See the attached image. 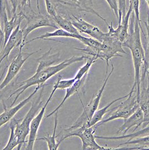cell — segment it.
I'll return each mask as SVG.
<instances>
[{"label":"cell","instance_id":"obj_23","mask_svg":"<svg viewBox=\"0 0 149 150\" xmlns=\"http://www.w3.org/2000/svg\"><path fill=\"white\" fill-rule=\"evenodd\" d=\"M52 18L58 27L60 28L73 34H80V32L73 25L70 19L65 18L58 14Z\"/></svg>","mask_w":149,"mask_h":150},{"label":"cell","instance_id":"obj_26","mask_svg":"<svg viewBox=\"0 0 149 150\" xmlns=\"http://www.w3.org/2000/svg\"><path fill=\"white\" fill-rule=\"evenodd\" d=\"M71 1H72V2L75 3L77 5V6L80 8L82 10H84L86 12L90 13L91 14H94L99 18L102 19V21H104L107 25L108 24L106 20L104 18H103L100 14L97 13L94 9L92 0H71Z\"/></svg>","mask_w":149,"mask_h":150},{"label":"cell","instance_id":"obj_3","mask_svg":"<svg viewBox=\"0 0 149 150\" xmlns=\"http://www.w3.org/2000/svg\"><path fill=\"white\" fill-rule=\"evenodd\" d=\"M96 127L95 126L87 127L82 126L78 128L69 127L63 130V135L58 142H62L71 137H78L82 142V150H110L115 149L109 147H104L100 146L96 142L94 133Z\"/></svg>","mask_w":149,"mask_h":150},{"label":"cell","instance_id":"obj_31","mask_svg":"<svg viewBox=\"0 0 149 150\" xmlns=\"http://www.w3.org/2000/svg\"><path fill=\"white\" fill-rule=\"evenodd\" d=\"M8 13H10L8 0H0V21L2 23L8 19Z\"/></svg>","mask_w":149,"mask_h":150},{"label":"cell","instance_id":"obj_32","mask_svg":"<svg viewBox=\"0 0 149 150\" xmlns=\"http://www.w3.org/2000/svg\"><path fill=\"white\" fill-rule=\"evenodd\" d=\"M118 8V24L122 21V18L126 14V0H117Z\"/></svg>","mask_w":149,"mask_h":150},{"label":"cell","instance_id":"obj_7","mask_svg":"<svg viewBox=\"0 0 149 150\" xmlns=\"http://www.w3.org/2000/svg\"><path fill=\"white\" fill-rule=\"evenodd\" d=\"M102 43V48L98 55V59L105 60L107 62L106 74H108L109 61L115 57H123L127 53L123 48L122 43L117 38L106 33V36Z\"/></svg>","mask_w":149,"mask_h":150},{"label":"cell","instance_id":"obj_9","mask_svg":"<svg viewBox=\"0 0 149 150\" xmlns=\"http://www.w3.org/2000/svg\"><path fill=\"white\" fill-rule=\"evenodd\" d=\"M26 18L27 19V23L22 29L24 45L25 43V40L28 35L35 29L46 27L54 28L56 29L58 28L53 18L49 15H44L41 14H34L30 17L27 16Z\"/></svg>","mask_w":149,"mask_h":150},{"label":"cell","instance_id":"obj_8","mask_svg":"<svg viewBox=\"0 0 149 150\" xmlns=\"http://www.w3.org/2000/svg\"><path fill=\"white\" fill-rule=\"evenodd\" d=\"M24 46V45L23 43L21 44L18 54L14 57V59L10 63L8 68L7 74L5 76L4 81L0 84V91H1L3 89L5 88L7 85L14 79L15 77L18 75L22 67L28 59V58H29L32 55L36 54L39 51V50H41L40 49L38 51H34L33 52L24 53L22 51V48Z\"/></svg>","mask_w":149,"mask_h":150},{"label":"cell","instance_id":"obj_20","mask_svg":"<svg viewBox=\"0 0 149 150\" xmlns=\"http://www.w3.org/2000/svg\"><path fill=\"white\" fill-rule=\"evenodd\" d=\"M81 35H82L80 34H73V33L68 32L67 31L65 30L64 29H63L62 28H58V29H56V30H55L52 32H47L44 34L41 35L39 37H37L36 38H34L30 40V41H28L27 42H25L24 43V45H27L28 43H29L33 41L38 40H45V39L51 38V37L71 38H74V39L79 40V38H80Z\"/></svg>","mask_w":149,"mask_h":150},{"label":"cell","instance_id":"obj_40","mask_svg":"<svg viewBox=\"0 0 149 150\" xmlns=\"http://www.w3.org/2000/svg\"><path fill=\"white\" fill-rule=\"evenodd\" d=\"M1 63H0V68H1ZM6 68L5 69V70H4V71H3V73L2 74V75L1 76V78H0V82H1V79H2V77H3V76L4 75V73H5V71H6Z\"/></svg>","mask_w":149,"mask_h":150},{"label":"cell","instance_id":"obj_15","mask_svg":"<svg viewBox=\"0 0 149 150\" xmlns=\"http://www.w3.org/2000/svg\"><path fill=\"white\" fill-rule=\"evenodd\" d=\"M143 122V112L142 110L139 108L131 115L124 119V123L119 128V129L117 131V134L122 133V135H125L132 128H134V129L132 130V132H134L139 127L142 126Z\"/></svg>","mask_w":149,"mask_h":150},{"label":"cell","instance_id":"obj_17","mask_svg":"<svg viewBox=\"0 0 149 150\" xmlns=\"http://www.w3.org/2000/svg\"><path fill=\"white\" fill-rule=\"evenodd\" d=\"M87 78H88V74L85 75L81 79L76 81L74 83V84L72 86H71L70 87L66 89V94H65V96H64V98L62 100L61 103H60L59 105H58V106L53 111H52L49 114L47 115L46 118L52 116L53 114H55V112L58 111L59 110L61 109V108L62 107V106L64 105V103L70 97H71L72 96H73L74 94H76V93H77L78 91L82 87L84 86V84L85 83L87 79Z\"/></svg>","mask_w":149,"mask_h":150},{"label":"cell","instance_id":"obj_19","mask_svg":"<svg viewBox=\"0 0 149 150\" xmlns=\"http://www.w3.org/2000/svg\"><path fill=\"white\" fill-rule=\"evenodd\" d=\"M129 95V93L126 95L118 97L115 100H113L112 101H111L110 103H108V105H107L103 107L102 109L97 110L94 112V114H93V115L91 117V118L90 119V120L89 121L88 123H87L86 126L87 127H91L95 126L96 124H98L99 122H101L103 119L105 115L108 112L110 107L112 105H113L114 103H115L116 102H117L118 101H121V100L125 99L126 97H128Z\"/></svg>","mask_w":149,"mask_h":150},{"label":"cell","instance_id":"obj_25","mask_svg":"<svg viewBox=\"0 0 149 150\" xmlns=\"http://www.w3.org/2000/svg\"><path fill=\"white\" fill-rule=\"evenodd\" d=\"M123 145H134L133 147L124 148L127 149H139V150H148L149 149V136L141 137L134 138L130 141H127L121 143L119 146Z\"/></svg>","mask_w":149,"mask_h":150},{"label":"cell","instance_id":"obj_33","mask_svg":"<svg viewBox=\"0 0 149 150\" xmlns=\"http://www.w3.org/2000/svg\"><path fill=\"white\" fill-rule=\"evenodd\" d=\"M46 5L48 14L52 17H54L57 13L56 11V0H44Z\"/></svg>","mask_w":149,"mask_h":150},{"label":"cell","instance_id":"obj_35","mask_svg":"<svg viewBox=\"0 0 149 150\" xmlns=\"http://www.w3.org/2000/svg\"><path fill=\"white\" fill-rule=\"evenodd\" d=\"M28 7L32 10L31 6V0H20L19 4L18 7L20 10V12L19 13L22 15H25V8Z\"/></svg>","mask_w":149,"mask_h":150},{"label":"cell","instance_id":"obj_30","mask_svg":"<svg viewBox=\"0 0 149 150\" xmlns=\"http://www.w3.org/2000/svg\"><path fill=\"white\" fill-rule=\"evenodd\" d=\"M76 79L74 78L68 79H62L61 76H59L57 81L54 83L53 87H55L57 89H66L72 86Z\"/></svg>","mask_w":149,"mask_h":150},{"label":"cell","instance_id":"obj_12","mask_svg":"<svg viewBox=\"0 0 149 150\" xmlns=\"http://www.w3.org/2000/svg\"><path fill=\"white\" fill-rule=\"evenodd\" d=\"M132 12L133 8L129 5L127 13H126L124 17L122 18L121 23L118 24L116 29H115L113 27L112 23H111L110 25H107L109 34L117 38L122 43L127 39L129 35V21Z\"/></svg>","mask_w":149,"mask_h":150},{"label":"cell","instance_id":"obj_6","mask_svg":"<svg viewBox=\"0 0 149 150\" xmlns=\"http://www.w3.org/2000/svg\"><path fill=\"white\" fill-rule=\"evenodd\" d=\"M111 64H112V70L108 74H106L105 78L104 79V81L102 84V87L101 88L99 89L98 93L95 95V96L94 95L92 97V98L91 99V100L90 101V102L88 103V104L86 106H85L82 102V105L84 108L83 111L81 115L79 116V117L77 119V120L73 124L72 126L70 127L71 128H78L82 126H86L87 123H88L89 121L90 120V119L94 114V112L98 110L99 105L101 103V100L105 88V87L107 86V84L110 76L114 71V66L112 62H111Z\"/></svg>","mask_w":149,"mask_h":150},{"label":"cell","instance_id":"obj_21","mask_svg":"<svg viewBox=\"0 0 149 150\" xmlns=\"http://www.w3.org/2000/svg\"><path fill=\"white\" fill-rule=\"evenodd\" d=\"M52 48H51L46 53L42 55L36 60L38 62V65L37 69H42L53 65V64L60 60V55L58 53L50 55Z\"/></svg>","mask_w":149,"mask_h":150},{"label":"cell","instance_id":"obj_27","mask_svg":"<svg viewBox=\"0 0 149 150\" xmlns=\"http://www.w3.org/2000/svg\"><path fill=\"white\" fill-rule=\"evenodd\" d=\"M145 27L147 33L146 43L143 47L144 54H145V63L144 66L142 69L141 74H143L146 75V71H149V14H148V19L146 22H145Z\"/></svg>","mask_w":149,"mask_h":150},{"label":"cell","instance_id":"obj_13","mask_svg":"<svg viewBox=\"0 0 149 150\" xmlns=\"http://www.w3.org/2000/svg\"><path fill=\"white\" fill-rule=\"evenodd\" d=\"M43 86V85L37 86L34 91L30 95L27 96V98H25L24 100H23L20 103H19L17 105L14 107L12 106L6 108V106H4V111L0 114V128L11 120L17 112H18L23 107H24L27 103H29L32 98L36 95V93Z\"/></svg>","mask_w":149,"mask_h":150},{"label":"cell","instance_id":"obj_11","mask_svg":"<svg viewBox=\"0 0 149 150\" xmlns=\"http://www.w3.org/2000/svg\"><path fill=\"white\" fill-rule=\"evenodd\" d=\"M57 89L55 87H53V90L51 93L50 96H49L46 103L41 107L40 111L38 112V114L34 117L33 119L32 120L30 127V132L29 134V139L27 141V144L26 147V150H33L34 148V143L37 139V136L39 128L41 125V121L43 120V116L44 115L46 110L47 107L48 103L51 101L52 97L54 95L55 92L56 91Z\"/></svg>","mask_w":149,"mask_h":150},{"label":"cell","instance_id":"obj_28","mask_svg":"<svg viewBox=\"0 0 149 150\" xmlns=\"http://www.w3.org/2000/svg\"><path fill=\"white\" fill-rule=\"evenodd\" d=\"M16 120H12L10 124V138L7 142L6 145L5 147L3 148V150H12L14 149L16 147L19 146V142L18 138L15 133V127Z\"/></svg>","mask_w":149,"mask_h":150},{"label":"cell","instance_id":"obj_38","mask_svg":"<svg viewBox=\"0 0 149 150\" xmlns=\"http://www.w3.org/2000/svg\"><path fill=\"white\" fill-rule=\"evenodd\" d=\"M146 76H147V79H148V86H147V88L149 89V71H146Z\"/></svg>","mask_w":149,"mask_h":150},{"label":"cell","instance_id":"obj_4","mask_svg":"<svg viewBox=\"0 0 149 150\" xmlns=\"http://www.w3.org/2000/svg\"><path fill=\"white\" fill-rule=\"evenodd\" d=\"M125 99L126 100L122 101L121 103L118 106L111 110L110 112H109L108 111L107 113L108 114L107 116L104 118L103 120H102L101 122L96 124L95 127L97 128V127L116 119H125L131 115L140 108L139 101L136 91H131L129 92L128 97Z\"/></svg>","mask_w":149,"mask_h":150},{"label":"cell","instance_id":"obj_16","mask_svg":"<svg viewBox=\"0 0 149 150\" xmlns=\"http://www.w3.org/2000/svg\"><path fill=\"white\" fill-rule=\"evenodd\" d=\"M27 16L25 15L18 13L15 14L10 18V19H6L4 21V45L6 43L10 36L12 34L15 29L18 26V25L21 23L24 18H26Z\"/></svg>","mask_w":149,"mask_h":150},{"label":"cell","instance_id":"obj_24","mask_svg":"<svg viewBox=\"0 0 149 150\" xmlns=\"http://www.w3.org/2000/svg\"><path fill=\"white\" fill-rule=\"evenodd\" d=\"M58 111L55 112L54 114V127L53 133L52 135L48 134L47 136L37 138L36 140H43L45 141L48 145V149L50 150H57L58 149L60 143L58 142H56V129L58 125Z\"/></svg>","mask_w":149,"mask_h":150},{"label":"cell","instance_id":"obj_39","mask_svg":"<svg viewBox=\"0 0 149 150\" xmlns=\"http://www.w3.org/2000/svg\"><path fill=\"white\" fill-rule=\"evenodd\" d=\"M4 35V32H2V29H1V21H0V38L2 39L3 38Z\"/></svg>","mask_w":149,"mask_h":150},{"label":"cell","instance_id":"obj_37","mask_svg":"<svg viewBox=\"0 0 149 150\" xmlns=\"http://www.w3.org/2000/svg\"><path fill=\"white\" fill-rule=\"evenodd\" d=\"M9 1H10L12 6V14L13 15L14 14L16 13V11L19 4L20 0H9Z\"/></svg>","mask_w":149,"mask_h":150},{"label":"cell","instance_id":"obj_34","mask_svg":"<svg viewBox=\"0 0 149 150\" xmlns=\"http://www.w3.org/2000/svg\"><path fill=\"white\" fill-rule=\"evenodd\" d=\"M140 0H129V5L133 8L135 18L137 21L141 23L140 16Z\"/></svg>","mask_w":149,"mask_h":150},{"label":"cell","instance_id":"obj_36","mask_svg":"<svg viewBox=\"0 0 149 150\" xmlns=\"http://www.w3.org/2000/svg\"><path fill=\"white\" fill-rule=\"evenodd\" d=\"M107 2L115 14L116 17L117 18V19H118V4H117V0H105Z\"/></svg>","mask_w":149,"mask_h":150},{"label":"cell","instance_id":"obj_29","mask_svg":"<svg viewBox=\"0 0 149 150\" xmlns=\"http://www.w3.org/2000/svg\"><path fill=\"white\" fill-rule=\"evenodd\" d=\"M97 60L98 59L95 57H90L89 59L87 60V62H86V63L79 69L76 74L74 76V78L76 79V81L81 79L85 75L88 74L90 69L91 68L92 65L96 62Z\"/></svg>","mask_w":149,"mask_h":150},{"label":"cell","instance_id":"obj_41","mask_svg":"<svg viewBox=\"0 0 149 150\" xmlns=\"http://www.w3.org/2000/svg\"><path fill=\"white\" fill-rule=\"evenodd\" d=\"M145 1H146V2H147V4H148V7H149V0H145Z\"/></svg>","mask_w":149,"mask_h":150},{"label":"cell","instance_id":"obj_10","mask_svg":"<svg viewBox=\"0 0 149 150\" xmlns=\"http://www.w3.org/2000/svg\"><path fill=\"white\" fill-rule=\"evenodd\" d=\"M70 19L74 28L80 33L88 34L101 42H103L106 36V33L103 32L98 27L90 24L82 18L72 15Z\"/></svg>","mask_w":149,"mask_h":150},{"label":"cell","instance_id":"obj_14","mask_svg":"<svg viewBox=\"0 0 149 150\" xmlns=\"http://www.w3.org/2000/svg\"><path fill=\"white\" fill-rule=\"evenodd\" d=\"M20 23L10 36L6 43L4 46L3 50L0 54V63L7 58L12 50L23 43L22 30L20 29Z\"/></svg>","mask_w":149,"mask_h":150},{"label":"cell","instance_id":"obj_5","mask_svg":"<svg viewBox=\"0 0 149 150\" xmlns=\"http://www.w3.org/2000/svg\"><path fill=\"white\" fill-rule=\"evenodd\" d=\"M45 87V85L41 87V92L38 97L34 101L31 108L27 111V114L23 118L21 122L19 123L16 121L15 127V133L18 138L19 142V146L18 150H20L22 146L26 142V138L29 134L30 124L32 120L37 115L39 110H40L43 106V101H41L42 95L43 90Z\"/></svg>","mask_w":149,"mask_h":150},{"label":"cell","instance_id":"obj_22","mask_svg":"<svg viewBox=\"0 0 149 150\" xmlns=\"http://www.w3.org/2000/svg\"><path fill=\"white\" fill-rule=\"evenodd\" d=\"M149 136V125L145 128H142V129L140 130L137 132H134L132 133L129 134L122 135L121 136L117 137H104L98 136H95L96 139H106V140H119V139H128L127 141H130L134 138L141 137Z\"/></svg>","mask_w":149,"mask_h":150},{"label":"cell","instance_id":"obj_18","mask_svg":"<svg viewBox=\"0 0 149 150\" xmlns=\"http://www.w3.org/2000/svg\"><path fill=\"white\" fill-rule=\"evenodd\" d=\"M139 104L143 115L142 125V128H143L149 125V89L147 87L145 88L143 85L141 87Z\"/></svg>","mask_w":149,"mask_h":150},{"label":"cell","instance_id":"obj_1","mask_svg":"<svg viewBox=\"0 0 149 150\" xmlns=\"http://www.w3.org/2000/svg\"><path fill=\"white\" fill-rule=\"evenodd\" d=\"M132 14V19L131 27L127 39L122 43L123 47L129 48L131 51L135 72L134 84L131 88L132 91H136L139 101L141 91V76L145 63L144 49L142 45L140 29L143 32L141 23L136 19L134 13Z\"/></svg>","mask_w":149,"mask_h":150},{"label":"cell","instance_id":"obj_2","mask_svg":"<svg viewBox=\"0 0 149 150\" xmlns=\"http://www.w3.org/2000/svg\"><path fill=\"white\" fill-rule=\"evenodd\" d=\"M90 56L88 55H83L80 56H74L69 59H66L60 63L49 66L42 69H37L34 75L20 83L18 85V88L9 96L8 99L11 98L14 96L16 95L14 98V101L12 103L10 107L13 106L16 103L20 96L28 88L33 86H42L44 83L47 81L51 77L60 73L62 70L67 68L71 65L78 62H82L84 60H88Z\"/></svg>","mask_w":149,"mask_h":150}]
</instances>
